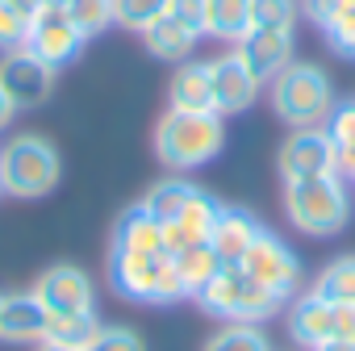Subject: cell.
Returning a JSON list of instances; mask_svg holds the SVG:
<instances>
[{"mask_svg": "<svg viewBox=\"0 0 355 351\" xmlns=\"http://www.w3.org/2000/svg\"><path fill=\"white\" fill-rule=\"evenodd\" d=\"M84 351H146V347L130 326H101Z\"/></svg>", "mask_w": 355, "mask_h": 351, "instance_id": "1f68e13d", "label": "cell"}, {"mask_svg": "<svg viewBox=\"0 0 355 351\" xmlns=\"http://www.w3.org/2000/svg\"><path fill=\"white\" fill-rule=\"evenodd\" d=\"M13 113H17V105L5 96V88H0V130H9V121H13Z\"/></svg>", "mask_w": 355, "mask_h": 351, "instance_id": "8d00e7d4", "label": "cell"}, {"mask_svg": "<svg viewBox=\"0 0 355 351\" xmlns=\"http://www.w3.org/2000/svg\"><path fill=\"white\" fill-rule=\"evenodd\" d=\"M226 130L218 113H189V109H167L155 121V155L171 171H193L222 155Z\"/></svg>", "mask_w": 355, "mask_h": 351, "instance_id": "6da1fadb", "label": "cell"}, {"mask_svg": "<svg viewBox=\"0 0 355 351\" xmlns=\"http://www.w3.org/2000/svg\"><path fill=\"white\" fill-rule=\"evenodd\" d=\"M322 30H326V42H330L343 59H355V5H343Z\"/></svg>", "mask_w": 355, "mask_h": 351, "instance_id": "4dcf8cb0", "label": "cell"}, {"mask_svg": "<svg viewBox=\"0 0 355 351\" xmlns=\"http://www.w3.org/2000/svg\"><path fill=\"white\" fill-rule=\"evenodd\" d=\"M113 247L117 251H142V255H167V243H163V226L142 209H125L113 226Z\"/></svg>", "mask_w": 355, "mask_h": 351, "instance_id": "d6986e66", "label": "cell"}, {"mask_svg": "<svg viewBox=\"0 0 355 351\" xmlns=\"http://www.w3.org/2000/svg\"><path fill=\"white\" fill-rule=\"evenodd\" d=\"M171 264H175V272H180V280H184L189 297H197V293H201V289L222 272V268H226L209 243H193V247H184V251H175V255H171Z\"/></svg>", "mask_w": 355, "mask_h": 351, "instance_id": "7402d4cb", "label": "cell"}, {"mask_svg": "<svg viewBox=\"0 0 355 351\" xmlns=\"http://www.w3.org/2000/svg\"><path fill=\"white\" fill-rule=\"evenodd\" d=\"M259 222H255V214H247V209H239V205H222V218H218V226H214V234H209V247L218 251V259L222 264H239L243 255H247V247L259 239Z\"/></svg>", "mask_w": 355, "mask_h": 351, "instance_id": "e0dca14e", "label": "cell"}, {"mask_svg": "<svg viewBox=\"0 0 355 351\" xmlns=\"http://www.w3.org/2000/svg\"><path fill=\"white\" fill-rule=\"evenodd\" d=\"M96 330H101V322H96L92 309H88V314H46V334H42V343H59V347L84 351Z\"/></svg>", "mask_w": 355, "mask_h": 351, "instance_id": "d4e9b609", "label": "cell"}, {"mask_svg": "<svg viewBox=\"0 0 355 351\" xmlns=\"http://www.w3.org/2000/svg\"><path fill=\"white\" fill-rule=\"evenodd\" d=\"M9 5H13V9H21V13H26V17H30V13H34V9H38V5H42V0H9Z\"/></svg>", "mask_w": 355, "mask_h": 351, "instance_id": "f35d334b", "label": "cell"}, {"mask_svg": "<svg viewBox=\"0 0 355 351\" xmlns=\"http://www.w3.org/2000/svg\"><path fill=\"white\" fill-rule=\"evenodd\" d=\"M167 17L189 26L193 34H205V0H167Z\"/></svg>", "mask_w": 355, "mask_h": 351, "instance_id": "836d02e7", "label": "cell"}, {"mask_svg": "<svg viewBox=\"0 0 355 351\" xmlns=\"http://www.w3.org/2000/svg\"><path fill=\"white\" fill-rule=\"evenodd\" d=\"M193 189L197 185H189V180H180V176H167V180H159L146 197H142V209L159 222V226H171L175 218H180V209L189 205V197H193Z\"/></svg>", "mask_w": 355, "mask_h": 351, "instance_id": "cb8c5ba5", "label": "cell"}, {"mask_svg": "<svg viewBox=\"0 0 355 351\" xmlns=\"http://www.w3.org/2000/svg\"><path fill=\"white\" fill-rule=\"evenodd\" d=\"M109 280L121 297L130 301H155V305H171L184 301L189 289L175 272L171 255H142V251H117L109 255Z\"/></svg>", "mask_w": 355, "mask_h": 351, "instance_id": "277c9868", "label": "cell"}, {"mask_svg": "<svg viewBox=\"0 0 355 351\" xmlns=\"http://www.w3.org/2000/svg\"><path fill=\"white\" fill-rule=\"evenodd\" d=\"M0 305H5V293H0Z\"/></svg>", "mask_w": 355, "mask_h": 351, "instance_id": "b9f144b4", "label": "cell"}, {"mask_svg": "<svg viewBox=\"0 0 355 351\" xmlns=\"http://www.w3.org/2000/svg\"><path fill=\"white\" fill-rule=\"evenodd\" d=\"M201 351H272V343H268V334H263L259 326L230 322V326H222Z\"/></svg>", "mask_w": 355, "mask_h": 351, "instance_id": "4316f807", "label": "cell"}, {"mask_svg": "<svg viewBox=\"0 0 355 351\" xmlns=\"http://www.w3.org/2000/svg\"><path fill=\"white\" fill-rule=\"evenodd\" d=\"M159 17H167V0H113V22L125 30H146Z\"/></svg>", "mask_w": 355, "mask_h": 351, "instance_id": "f1b7e54d", "label": "cell"}, {"mask_svg": "<svg viewBox=\"0 0 355 351\" xmlns=\"http://www.w3.org/2000/svg\"><path fill=\"white\" fill-rule=\"evenodd\" d=\"M318 297L334 301V305H355V255H338L322 268L318 284H313Z\"/></svg>", "mask_w": 355, "mask_h": 351, "instance_id": "484cf974", "label": "cell"}, {"mask_svg": "<svg viewBox=\"0 0 355 351\" xmlns=\"http://www.w3.org/2000/svg\"><path fill=\"white\" fill-rule=\"evenodd\" d=\"M84 34L76 30L67 5H38L30 13V26H26V51L38 55L46 67H67L80 51H84Z\"/></svg>", "mask_w": 355, "mask_h": 351, "instance_id": "52a82bcc", "label": "cell"}, {"mask_svg": "<svg viewBox=\"0 0 355 351\" xmlns=\"http://www.w3.org/2000/svg\"><path fill=\"white\" fill-rule=\"evenodd\" d=\"M239 59L255 71V80H276L288 63H293V34L284 30H247L243 42H234Z\"/></svg>", "mask_w": 355, "mask_h": 351, "instance_id": "5bb4252c", "label": "cell"}, {"mask_svg": "<svg viewBox=\"0 0 355 351\" xmlns=\"http://www.w3.org/2000/svg\"><path fill=\"white\" fill-rule=\"evenodd\" d=\"M142 38H146V51L155 59H163V63H189V55H193V46H197L201 34H193L189 26H180L175 17H159L155 26L142 30Z\"/></svg>", "mask_w": 355, "mask_h": 351, "instance_id": "ffe728a7", "label": "cell"}, {"mask_svg": "<svg viewBox=\"0 0 355 351\" xmlns=\"http://www.w3.org/2000/svg\"><path fill=\"white\" fill-rule=\"evenodd\" d=\"M334 301H326V297H318V293H305V297H297L293 301V309H288V334L301 343V347H322L326 339H334Z\"/></svg>", "mask_w": 355, "mask_h": 351, "instance_id": "9a60e30c", "label": "cell"}, {"mask_svg": "<svg viewBox=\"0 0 355 351\" xmlns=\"http://www.w3.org/2000/svg\"><path fill=\"white\" fill-rule=\"evenodd\" d=\"M167 105L189 109V113H214V76L209 63H180L167 84Z\"/></svg>", "mask_w": 355, "mask_h": 351, "instance_id": "ac0fdd59", "label": "cell"}, {"mask_svg": "<svg viewBox=\"0 0 355 351\" xmlns=\"http://www.w3.org/2000/svg\"><path fill=\"white\" fill-rule=\"evenodd\" d=\"M26 26H30V17L21 9H13L9 0H0V51L26 46Z\"/></svg>", "mask_w": 355, "mask_h": 351, "instance_id": "d6a6232c", "label": "cell"}, {"mask_svg": "<svg viewBox=\"0 0 355 351\" xmlns=\"http://www.w3.org/2000/svg\"><path fill=\"white\" fill-rule=\"evenodd\" d=\"M239 268H243L255 284L272 289L276 297H288V293L297 289V280H301L297 255H293L276 234H268V230H259V239L247 247V255L239 259Z\"/></svg>", "mask_w": 355, "mask_h": 351, "instance_id": "ba28073f", "label": "cell"}, {"mask_svg": "<svg viewBox=\"0 0 355 351\" xmlns=\"http://www.w3.org/2000/svg\"><path fill=\"white\" fill-rule=\"evenodd\" d=\"M38 351H76V347H59V343H38Z\"/></svg>", "mask_w": 355, "mask_h": 351, "instance_id": "ab89813d", "label": "cell"}, {"mask_svg": "<svg viewBox=\"0 0 355 351\" xmlns=\"http://www.w3.org/2000/svg\"><path fill=\"white\" fill-rule=\"evenodd\" d=\"M251 30V0H205V34L222 42H243Z\"/></svg>", "mask_w": 355, "mask_h": 351, "instance_id": "44dd1931", "label": "cell"}, {"mask_svg": "<svg viewBox=\"0 0 355 351\" xmlns=\"http://www.w3.org/2000/svg\"><path fill=\"white\" fill-rule=\"evenodd\" d=\"M313 351H355V343H351V339H326V343L313 347Z\"/></svg>", "mask_w": 355, "mask_h": 351, "instance_id": "74e56055", "label": "cell"}, {"mask_svg": "<svg viewBox=\"0 0 355 351\" xmlns=\"http://www.w3.org/2000/svg\"><path fill=\"white\" fill-rule=\"evenodd\" d=\"M351 180H355V176H351Z\"/></svg>", "mask_w": 355, "mask_h": 351, "instance_id": "7bdbcfd3", "label": "cell"}, {"mask_svg": "<svg viewBox=\"0 0 355 351\" xmlns=\"http://www.w3.org/2000/svg\"><path fill=\"white\" fill-rule=\"evenodd\" d=\"M201 309L214 314V318H230V322H247V326H259L268 322L272 314H280L284 297H276L272 289L255 284L239 264H226L201 293H197Z\"/></svg>", "mask_w": 355, "mask_h": 351, "instance_id": "8992f818", "label": "cell"}, {"mask_svg": "<svg viewBox=\"0 0 355 351\" xmlns=\"http://www.w3.org/2000/svg\"><path fill=\"white\" fill-rule=\"evenodd\" d=\"M301 5H305V13H309L313 26H326V22L343 9V0H301Z\"/></svg>", "mask_w": 355, "mask_h": 351, "instance_id": "e575fe53", "label": "cell"}, {"mask_svg": "<svg viewBox=\"0 0 355 351\" xmlns=\"http://www.w3.org/2000/svg\"><path fill=\"white\" fill-rule=\"evenodd\" d=\"M59 176H63L59 151L38 134H21L0 146V193L38 201L59 185Z\"/></svg>", "mask_w": 355, "mask_h": 351, "instance_id": "3957f363", "label": "cell"}, {"mask_svg": "<svg viewBox=\"0 0 355 351\" xmlns=\"http://www.w3.org/2000/svg\"><path fill=\"white\" fill-rule=\"evenodd\" d=\"M218 218H222L218 197H214V193H205V189H193V197H189V205L180 209V218H175L171 226H163L167 255L184 251V247H193V243H209V234H214Z\"/></svg>", "mask_w": 355, "mask_h": 351, "instance_id": "4fadbf2b", "label": "cell"}, {"mask_svg": "<svg viewBox=\"0 0 355 351\" xmlns=\"http://www.w3.org/2000/svg\"><path fill=\"white\" fill-rule=\"evenodd\" d=\"M284 214L301 234L330 239L351 222V193H347V176L322 171L305 176V180L284 185Z\"/></svg>", "mask_w": 355, "mask_h": 351, "instance_id": "7a4b0ae2", "label": "cell"}, {"mask_svg": "<svg viewBox=\"0 0 355 351\" xmlns=\"http://www.w3.org/2000/svg\"><path fill=\"white\" fill-rule=\"evenodd\" d=\"M67 13H71L76 30H80L84 38H96V34H105L109 26H117V22H113V0H71Z\"/></svg>", "mask_w": 355, "mask_h": 351, "instance_id": "83f0119b", "label": "cell"}, {"mask_svg": "<svg viewBox=\"0 0 355 351\" xmlns=\"http://www.w3.org/2000/svg\"><path fill=\"white\" fill-rule=\"evenodd\" d=\"M46 334V309L34 293H5L0 305V339L5 343H42Z\"/></svg>", "mask_w": 355, "mask_h": 351, "instance_id": "2e32d148", "label": "cell"}, {"mask_svg": "<svg viewBox=\"0 0 355 351\" xmlns=\"http://www.w3.org/2000/svg\"><path fill=\"white\" fill-rule=\"evenodd\" d=\"M272 109H276V117L288 121L293 130L326 126V117H330V109H334L330 80H326L322 67H313V63H288V67L272 80Z\"/></svg>", "mask_w": 355, "mask_h": 351, "instance_id": "5b68a950", "label": "cell"}, {"mask_svg": "<svg viewBox=\"0 0 355 351\" xmlns=\"http://www.w3.org/2000/svg\"><path fill=\"white\" fill-rule=\"evenodd\" d=\"M209 76H214V113L218 117H230V113H243L255 92H259V80L255 71L239 59V51H226L209 63Z\"/></svg>", "mask_w": 355, "mask_h": 351, "instance_id": "7c38bea8", "label": "cell"}, {"mask_svg": "<svg viewBox=\"0 0 355 351\" xmlns=\"http://www.w3.org/2000/svg\"><path fill=\"white\" fill-rule=\"evenodd\" d=\"M42 5H71V0H42Z\"/></svg>", "mask_w": 355, "mask_h": 351, "instance_id": "60d3db41", "label": "cell"}, {"mask_svg": "<svg viewBox=\"0 0 355 351\" xmlns=\"http://www.w3.org/2000/svg\"><path fill=\"white\" fill-rule=\"evenodd\" d=\"M334 171V142L326 134V126H309V130H293L280 146V176L288 180H305V176H322Z\"/></svg>", "mask_w": 355, "mask_h": 351, "instance_id": "30bf717a", "label": "cell"}, {"mask_svg": "<svg viewBox=\"0 0 355 351\" xmlns=\"http://www.w3.org/2000/svg\"><path fill=\"white\" fill-rule=\"evenodd\" d=\"M297 26V0H251V30H284Z\"/></svg>", "mask_w": 355, "mask_h": 351, "instance_id": "f546056e", "label": "cell"}, {"mask_svg": "<svg viewBox=\"0 0 355 351\" xmlns=\"http://www.w3.org/2000/svg\"><path fill=\"white\" fill-rule=\"evenodd\" d=\"M0 88H5V96L17 105V109H34L51 96L55 88V67H46L38 55H30L26 46L17 51H5V59H0Z\"/></svg>", "mask_w": 355, "mask_h": 351, "instance_id": "9c48e42d", "label": "cell"}, {"mask_svg": "<svg viewBox=\"0 0 355 351\" xmlns=\"http://www.w3.org/2000/svg\"><path fill=\"white\" fill-rule=\"evenodd\" d=\"M30 293L42 301L46 314H88L92 309V280L76 264H59V268L42 272Z\"/></svg>", "mask_w": 355, "mask_h": 351, "instance_id": "8fae6325", "label": "cell"}, {"mask_svg": "<svg viewBox=\"0 0 355 351\" xmlns=\"http://www.w3.org/2000/svg\"><path fill=\"white\" fill-rule=\"evenodd\" d=\"M334 339H351L355 343V305H334Z\"/></svg>", "mask_w": 355, "mask_h": 351, "instance_id": "d590c367", "label": "cell"}, {"mask_svg": "<svg viewBox=\"0 0 355 351\" xmlns=\"http://www.w3.org/2000/svg\"><path fill=\"white\" fill-rule=\"evenodd\" d=\"M326 134L334 142V171L355 176V101H343L326 117Z\"/></svg>", "mask_w": 355, "mask_h": 351, "instance_id": "603a6c76", "label": "cell"}]
</instances>
